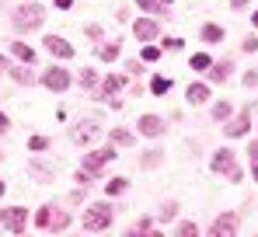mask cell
I'll return each mask as SVG.
<instances>
[{
  "mask_svg": "<svg viewBox=\"0 0 258 237\" xmlns=\"http://www.w3.org/2000/svg\"><path fill=\"white\" fill-rule=\"evenodd\" d=\"M126 70H129V74H143V60H129Z\"/></svg>",
  "mask_w": 258,
  "mask_h": 237,
  "instance_id": "39",
  "label": "cell"
},
{
  "mask_svg": "<svg viewBox=\"0 0 258 237\" xmlns=\"http://www.w3.org/2000/svg\"><path fill=\"white\" fill-rule=\"evenodd\" d=\"M199 35H203V42H206V45H213V42L223 39V28H220V25H213V21H206V25L199 28Z\"/></svg>",
  "mask_w": 258,
  "mask_h": 237,
  "instance_id": "16",
  "label": "cell"
},
{
  "mask_svg": "<svg viewBox=\"0 0 258 237\" xmlns=\"http://www.w3.org/2000/svg\"><path fill=\"white\" fill-rule=\"evenodd\" d=\"M70 227V213L67 209H56L52 206V216H49V230H67Z\"/></svg>",
  "mask_w": 258,
  "mask_h": 237,
  "instance_id": "15",
  "label": "cell"
},
{
  "mask_svg": "<svg viewBox=\"0 0 258 237\" xmlns=\"http://www.w3.org/2000/svg\"><path fill=\"white\" fill-rule=\"evenodd\" d=\"M237 164H234V154L230 150H216L213 154V171H220V174H230Z\"/></svg>",
  "mask_w": 258,
  "mask_h": 237,
  "instance_id": "13",
  "label": "cell"
},
{
  "mask_svg": "<svg viewBox=\"0 0 258 237\" xmlns=\"http://www.w3.org/2000/svg\"><path fill=\"white\" fill-rule=\"evenodd\" d=\"M251 25H255V28H258V11H255V14H251Z\"/></svg>",
  "mask_w": 258,
  "mask_h": 237,
  "instance_id": "47",
  "label": "cell"
},
{
  "mask_svg": "<svg viewBox=\"0 0 258 237\" xmlns=\"http://www.w3.org/2000/svg\"><path fill=\"white\" fill-rule=\"evenodd\" d=\"M178 234H181V237H196V223H181Z\"/></svg>",
  "mask_w": 258,
  "mask_h": 237,
  "instance_id": "40",
  "label": "cell"
},
{
  "mask_svg": "<svg viewBox=\"0 0 258 237\" xmlns=\"http://www.w3.org/2000/svg\"><path fill=\"white\" fill-rule=\"evenodd\" d=\"M28 150H35V154H39V150H49V140H45V136H32V140H28Z\"/></svg>",
  "mask_w": 258,
  "mask_h": 237,
  "instance_id": "34",
  "label": "cell"
},
{
  "mask_svg": "<svg viewBox=\"0 0 258 237\" xmlns=\"http://www.w3.org/2000/svg\"><path fill=\"white\" fill-rule=\"evenodd\" d=\"M126 87V77L122 74H112V77H105V84H101V98H112V94H119Z\"/></svg>",
  "mask_w": 258,
  "mask_h": 237,
  "instance_id": "14",
  "label": "cell"
},
{
  "mask_svg": "<svg viewBox=\"0 0 258 237\" xmlns=\"http://www.w3.org/2000/svg\"><path fill=\"white\" fill-rule=\"evenodd\" d=\"M98 56H101L105 63H112V60L119 56V42H112V45H101V49H98Z\"/></svg>",
  "mask_w": 258,
  "mask_h": 237,
  "instance_id": "29",
  "label": "cell"
},
{
  "mask_svg": "<svg viewBox=\"0 0 258 237\" xmlns=\"http://www.w3.org/2000/svg\"><path fill=\"white\" fill-rule=\"evenodd\" d=\"M4 189H7V185H4V182H0V196H4Z\"/></svg>",
  "mask_w": 258,
  "mask_h": 237,
  "instance_id": "49",
  "label": "cell"
},
{
  "mask_svg": "<svg viewBox=\"0 0 258 237\" xmlns=\"http://www.w3.org/2000/svg\"><path fill=\"white\" fill-rule=\"evenodd\" d=\"M161 4H174V0H161Z\"/></svg>",
  "mask_w": 258,
  "mask_h": 237,
  "instance_id": "50",
  "label": "cell"
},
{
  "mask_svg": "<svg viewBox=\"0 0 258 237\" xmlns=\"http://www.w3.org/2000/svg\"><path fill=\"white\" fill-rule=\"evenodd\" d=\"M45 21V11L39 0H32V4H18L14 11H11V25L18 28V32H35V28H42Z\"/></svg>",
  "mask_w": 258,
  "mask_h": 237,
  "instance_id": "1",
  "label": "cell"
},
{
  "mask_svg": "<svg viewBox=\"0 0 258 237\" xmlns=\"http://www.w3.org/2000/svg\"><path fill=\"white\" fill-rule=\"evenodd\" d=\"M56 7H59V11H70V7H74V0H56Z\"/></svg>",
  "mask_w": 258,
  "mask_h": 237,
  "instance_id": "43",
  "label": "cell"
},
{
  "mask_svg": "<svg viewBox=\"0 0 258 237\" xmlns=\"http://www.w3.org/2000/svg\"><path fill=\"white\" fill-rule=\"evenodd\" d=\"M185 98L192 101V105H206L213 94H210V84H203V80H196V84H188V91H185Z\"/></svg>",
  "mask_w": 258,
  "mask_h": 237,
  "instance_id": "11",
  "label": "cell"
},
{
  "mask_svg": "<svg viewBox=\"0 0 258 237\" xmlns=\"http://www.w3.org/2000/svg\"><path fill=\"white\" fill-rule=\"evenodd\" d=\"M241 80H244V87H258V70H248Z\"/></svg>",
  "mask_w": 258,
  "mask_h": 237,
  "instance_id": "35",
  "label": "cell"
},
{
  "mask_svg": "<svg viewBox=\"0 0 258 237\" xmlns=\"http://www.w3.org/2000/svg\"><path fill=\"white\" fill-rule=\"evenodd\" d=\"M161 52H164L161 45H150V42H147V45H143V52H140V60H143V63H157V60H161Z\"/></svg>",
  "mask_w": 258,
  "mask_h": 237,
  "instance_id": "23",
  "label": "cell"
},
{
  "mask_svg": "<svg viewBox=\"0 0 258 237\" xmlns=\"http://www.w3.org/2000/svg\"><path fill=\"white\" fill-rule=\"evenodd\" d=\"M0 74H7V60L4 56H0Z\"/></svg>",
  "mask_w": 258,
  "mask_h": 237,
  "instance_id": "46",
  "label": "cell"
},
{
  "mask_svg": "<svg viewBox=\"0 0 258 237\" xmlns=\"http://www.w3.org/2000/svg\"><path fill=\"white\" fill-rule=\"evenodd\" d=\"M42 87H49V91H67L70 87V74L63 67H49L42 74Z\"/></svg>",
  "mask_w": 258,
  "mask_h": 237,
  "instance_id": "5",
  "label": "cell"
},
{
  "mask_svg": "<svg viewBox=\"0 0 258 237\" xmlns=\"http://www.w3.org/2000/svg\"><path fill=\"white\" fill-rule=\"evenodd\" d=\"M81 84H84L87 91H94V87H98V74H94V70H81Z\"/></svg>",
  "mask_w": 258,
  "mask_h": 237,
  "instance_id": "31",
  "label": "cell"
},
{
  "mask_svg": "<svg viewBox=\"0 0 258 237\" xmlns=\"http://www.w3.org/2000/svg\"><path fill=\"white\" fill-rule=\"evenodd\" d=\"M4 223H7L11 234H21L25 223H28V209H25V206H11V209L4 213Z\"/></svg>",
  "mask_w": 258,
  "mask_h": 237,
  "instance_id": "8",
  "label": "cell"
},
{
  "mask_svg": "<svg viewBox=\"0 0 258 237\" xmlns=\"http://www.w3.org/2000/svg\"><path fill=\"white\" fill-rule=\"evenodd\" d=\"M49 216H52V206H42V209L35 213V227H39V230H49Z\"/></svg>",
  "mask_w": 258,
  "mask_h": 237,
  "instance_id": "27",
  "label": "cell"
},
{
  "mask_svg": "<svg viewBox=\"0 0 258 237\" xmlns=\"http://www.w3.org/2000/svg\"><path fill=\"white\" fill-rule=\"evenodd\" d=\"M42 45H45V52H52L56 60H70V56H74V45L63 39V35H45Z\"/></svg>",
  "mask_w": 258,
  "mask_h": 237,
  "instance_id": "6",
  "label": "cell"
},
{
  "mask_svg": "<svg viewBox=\"0 0 258 237\" xmlns=\"http://www.w3.org/2000/svg\"><path fill=\"white\" fill-rule=\"evenodd\" d=\"M161 49H168V52H174V49H178V52H181V49H185V39L171 35V39H164V45H161Z\"/></svg>",
  "mask_w": 258,
  "mask_h": 237,
  "instance_id": "33",
  "label": "cell"
},
{
  "mask_svg": "<svg viewBox=\"0 0 258 237\" xmlns=\"http://www.w3.org/2000/svg\"><path fill=\"white\" fill-rule=\"evenodd\" d=\"M0 220H4V209H0Z\"/></svg>",
  "mask_w": 258,
  "mask_h": 237,
  "instance_id": "51",
  "label": "cell"
},
{
  "mask_svg": "<svg viewBox=\"0 0 258 237\" xmlns=\"http://www.w3.org/2000/svg\"><path fill=\"white\" fill-rule=\"evenodd\" d=\"M230 70H234V63H230V60H220V63H213V67L206 70V77L213 80V84H223V80L230 77Z\"/></svg>",
  "mask_w": 258,
  "mask_h": 237,
  "instance_id": "12",
  "label": "cell"
},
{
  "mask_svg": "<svg viewBox=\"0 0 258 237\" xmlns=\"http://www.w3.org/2000/svg\"><path fill=\"white\" fill-rule=\"evenodd\" d=\"M7 126H11V122H7V115H4V112H0V133H7Z\"/></svg>",
  "mask_w": 258,
  "mask_h": 237,
  "instance_id": "44",
  "label": "cell"
},
{
  "mask_svg": "<svg viewBox=\"0 0 258 237\" xmlns=\"http://www.w3.org/2000/svg\"><path fill=\"white\" fill-rule=\"evenodd\" d=\"M105 164H108V160L101 157V150H94V154H87V157H84V171H91V174H94V178H98V174H101V167H105Z\"/></svg>",
  "mask_w": 258,
  "mask_h": 237,
  "instance_id": "17",
  "label": "cell"
},
{
  "mask_svg": "<svg viewBox=\"0 0 258 237\" xmlns=\"http://www.w3.org/2000/svg\"><path fill=\"white\" fill-rule=\"evenodd\" d=\"M230 4H234L237 11H241V7H248V0H230Z\"/></svg>",
  "mask_w": 258,
  "mask_h": 237,
  "instance_id": "45",
  "label": "cell"
},
{
  "mask_svg": "<svg viewBox=\"0 0 258 237\" xmlns=\"http://www.w3.org/2000/svg\"><path fill=\"white\" fill-rule=\"evenodd\" d=\"M136 7L140 11H150V14H161V18H171L168 14V4H161V0H136Z\"/></svg>",
  "mask_w": 258,
  "mask_h": 237,
  "instance_id": "19",
  "label": "cell"
},
{
  "mask_svg": "<svg viewBox=\"0 0 258 237\" xmlns=\"http://www.w3.org/2000/svg\"><path fill=\"white\" fill-rule=\"evenodd\" d=\"M230 112H234V105H230V101H216V105H213V118H216V122L230 118Z\"/></svg>",
  "mask_w": 258,
  "mask_h": 237,
  "instance_id": "24",
  "label": "cell"
},
{
  "mask_svg": "<svg viewBox=\"0 0 258 237\" xmlns=\"http://www.w3.org/2000/svg\"><path fill=\"white\" fill-rule=\"evenodd\" d=\"M84 32H87V39H101V35H105V32H101V25H87Z\"/></svg>",
  "mask_w": 258,
  "mask_h": 237,
  "instance_id": "38",
  "label": "cell"
},
{
  "mask_svg": "<svg viewBox=\"0 0 258 237\" xmlns=\"http://www.w3.org/2000/svg\"><path fill=\"white\" fill-rule=\"evenodd\" d=\"M251 174H255V182H258V160H255V167H251Z\"/></svg>",
  "mask_w": 258,
  "mask_h": 237,
  "instance_id": "48",
  "label": "cell"
},
{
  "mask_svg": "<svg viewBox=\"0 0 258 237\" xmlns=\"http://www.w3.org/2000/svg\"><path fill=\"white\" fill-rule=\"evenodd\" d=\"M28 167H32V174H35V178H45V182H49V178H52V171H49V167H45V164H39V160H32V164H28Z\"/></svg>",
  "mask_w": 258,
  "mask_h": 237,
  "instance_id": "32",
  "label": "cell"
},
{
  "mask_svg": "<svg viewBox=\"0 0 258 237\" xmlns=\"http://www.w3.org/2000/svg\"><path fill=\"white\" fill-rule=\"evenodd\" d=\"M248 129H251V108H241L237 118H230L223 126V136L227 140H241V136H248Z\"/></svg>",
  "mask_w": 258,
  "mask_h": 237,
  "instance_id": "3",
  "label": "cell"
},
{
  "mask_svg": "<svg viewBox=\"0 0 258 237\" xmlns=\"http://www.w3.org/2000/svg\"><path fill=\"white\" fill-rule=\"evenodd\" d=\"M74 182H77V185H91V171H77V174H74Z\"/></svg>",
  "mask_w": 258,
  "mask_h": 237,
  "instance_id": "36",
  "label": "cell"
},
{
  "mask_svg": "<svg viewBox=\"0 0 258 237\" xmlns=\"http://www.w3.org/2000/svg\"><path fill=\"white\" fill-rule=\"evenodd\" d=\"M98 133H101V126H98V122H91V118H84V122H77V126L70 129V140H74L77 147H87V143H94V140H98Z\"/></svg>",
  "mask_w": 258,
  "mask_h": 237,
  "instance_id": "4",
  "label": "cell"
},
{
  "mask_svg": "<svg viewBox=\"0 0 258 237\" xmlns=\"http://www.w3.org/2000/svg\"><path fill=\"white\" fill-rule=\"evenodd\" d=\"M126 189H129V182H126V178H112V182L105 185V192H108V196H122Z\"/></svg>",
  "mask_w": 258,
  "mask_h": 237,
  "instance_id": "25",
  "label": "cell"
},
{
  "mask_svg": "<svg viewBox=\"0 0 258 237\" xmlns=\"http://www.w3.org/2000/svg\"><path fill=\"white\" fill-rule=\"evenodd\" d=\"M248 157L258 160V140H251V143H248Z\"/></svg>",
  "mask_w": 258,
  "mask_h": 237,
  "instance_id": "41",
  "label": "cell"
},
{
  "mask_svg": "<svg viewBox=\"0 0 258 237\" xmlns=\"http://www.w3.org/2000/svg\"><path fill=\"white\" fill-rule=\"evenodd\" d=\"M11 52H14L21 63H35V49H32V45H25V42H11Z\"/></svg>",
  "mask_w": 258,
  "mask_h": 237,
  "instance_id": "18",
  "label": "cell"
},
{
  "mask_svg": "<svg viewBox=\"0 0 258 237\" xmlns=\"http://www.w3.org/2000/svg\"><path fill=\"white\" fill-rule=\"evenodd\" d=\"M174 213H178V202H174V199H168V202L161 206V220L168 223V220H174Z\"/></svg>",
  "mask_w": 258,
  "mask_h": 237,
  "instance_id": "30",
  "label": "cell"
},
{
  "mask_svg": "<svg viewBox=\"0 0 258 237\" xmlns=\"http://www.w3.org/2000/svg\"><path fill=\"white\" fill-rule=\"evenodd\" d=\"M188 67H192L196 74H206V70L213 67V60H210V52H196V56L188 60Z\"/></svg>",
  "mask_w": 258,
  "mask_h": 237,
  "instance_id": "21",
  "label": "cell"
},
{
  "mask_svg": "<svg viewBox=\"0 0 258 237\" xmlns=\"http://www.w3.org/2000/svg\"><path fill=\"white\" fill-rule=\"evenodd\" d=\"M133 35H136L140 42H154L157 35H161V25H157L154 18H140V21L133 25Z\"/></svg>",
  "mask_w": 258,
  "mask_h": 237,
  "instance_id": "10",
  "label": "cell"
},
{
  "mask_svg": "<svg viewBox=\"0 0 258 237\" xmlns=\"http://www.w3.org/2000/svg\"><path fill=\"white\" fill-rule=\"evenodd\" d=\"M241 49H244V52H255V49H258V39H255V35H248V39L241 42Z\"/></svg>",
  "mask_w": 258,
  "mask_h": 237,
  "instance_id": "37",
  "label": "cell"
},
{
  "mask_svg": "<svg viewBox=\"0 0 258 237\" xmlns=\"http://www.w3.org/2000/svg\"><path fill=\"white\" fill-rule=\"evenodd\" d=\"M84 227L87 230H108L112 227V206L108 202H91L84 213Z\"/></svg>",
  "mask_w": 258,
  "mask_h": 237,
  "instance_id": "2",
  "label": "cell"
},
{
  "mask_svg": "<svg viewBox=\"0 0 258 237\" xmlns=\"http://www.w3.org/2000/svg\"><path fill=\"white\" fill-rule=\"evenodd\" d=\"M112 143H115V147H129V143H133V133H129V129H112Z\"/></svg>",
  "mask_w": 258,
  "mask_h": 237,
  "instance_id": "26",
  "label": "cell"
},
{
  "mask_svg": "<svg viewBox=\"0 0 258 237\" xmlns=\"http://www.w3.org/2000/svg\"><path fill=\"white\" fill-rule=\"evenodd\" d=\"M7 74H11V80H18V84H25V87L39 80V77H35V74H32V70H28V67H11Z\"/></svg>",
  "mask_w": 258,
  "mask_h": 237,
  "instance_id": "20",
  "label": "cell"
},
{
  "mask_svg": "<svg viewBox=\"0 0 258 237\" xmlns=\"http://www.w3.org/2000/svg\"><path fill=\"white\" fill-rule=\"evenodd\" d=\"M237 227H241V216L237 213H223L213 223V237H230V234H237Z\"/></svg>",
  "mask_w": 258,
  "mask_h": 237,
  "instance_id": "9",
  "label": "cell"
},
{
  "mask_svg": "<svg viewBox=\"0 0 258 237\" xmlns=\"http://www.w3.org/2000/svg\"><path fill=\"white\" fill-rule=\"evenodd\" d=\"M70 202H74V206H77V202H84V185H81V189H77V192L70 196Z\"/></svg>",
  "mask_w": 258,
  "mask_h": 237,
  "instance_id": "42",
  "label": "cell"
},
{
  "mask_svg": "<svg viewBox=\"0 0 258 237\" xmlns=\"http://www.w3.org/2000/svg\"><path fill=\"white\" fill-rule=\"evenodd\" d=\"M150 91H154V94H168V91H171V80L168 77H154L150 80Z\"/></svg>",
  "mask_w": 258,
  "mask_h": 237,
  "instance_id": "28",
  "label": "cell"
},
{
  "mask_svg": "<svg viewBox=\"0 0 258 237\" xmlns=\"http://www.w3.org/2000/svg\"><path fill=\"white\" fill-rule=\"evenodd\" d=\"M161 164H164V150H150V154L140 157V167H147V171L150 167H161Z\"/></svg>",
  "mask_w": 258,
  "mask_h": 237,
  "instance_id": "22",
  "label": "cell"
},
{
  "mask_svg": "<svg viewBox=\"0 0 258 237\" xmlns=\"http://www.w3.org/2000/svg\"><path fill=\"white\" fill-rule=\"evenodd\" d=\"M136 129H140V136H164L168 133V126H164L161 115H140Z\"/></svg>",
  "mask_w": 258,
  "mask_h": 237,
  "instance_id": "7",
  "label": "cell"
}]
</instances>
